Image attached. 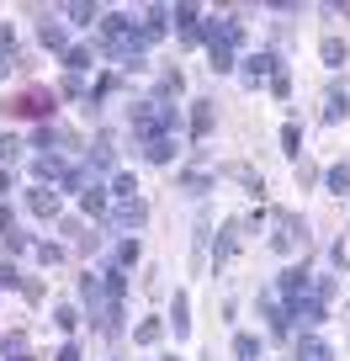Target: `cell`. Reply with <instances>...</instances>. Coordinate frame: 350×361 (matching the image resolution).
Returning <instances> with one entry per match:
<instances>
[{"label": "cell", "mask_w": 350, "mask_h": 361, "mask_svg": "<svg viewBox=\"0 0 350 361\" xmlns=\"http://www.w3.org/2000/svg\"><path fill=\"white\" fill-rule=\"evenodd\" d=\"M133 261H138V244L123 240V244H117V266H133Z\"/></svg>", "instance_id": "cell-23"}, {"label": "cell", "mask_w": 350, "mask_h": 361, "mask_svg": "<svg viewBox=\"0 0 350 361\" xmlns=\"http://www.w3.org/2000/svg\"><path fill=\"white\" fill-rule=\"evenodd\" d=\"M297 143H303V133H297V122H287V128H282V149H287V154H303Z\"/></svg>", "instance_id": "cell-18"}, {"label": "cell", "mask_w": 350, "mask_h": 361, "mask_svg": "<svg viewBox=\"0 0 350 361\" xmlns=\"http://www.w3.org/2000/svg\"><path fill=\"white\" fill-rule=\"evenodd\" d=\"M260 75H282V59H276V54H249L245 59V80L255 85Z\"/></svg>", "instance_id": "cell-6"}, {"label": "cell", "mask_w": 350, "mask_h": 361, "mask_svg": "<svg viewBox=\"0 0 350 361\" xmlns=\"http://www.w3.org/2000/svg\"><path fill=\"white\" fill-rule=\"evenodd\" d=\"M234 351H239V361H255V356H260V340H255V335H239Z\"/></svg>", "instance_id": "cell-16"}, {"label": "cell", "mask_w": 350, "mask_h": 361, "mask_svg": "<svg viewBox=\"0 0 350 361\" xmlns=\"http://www.w3.org/2000/svg\"><path fill=\"white\" fill-rule=\"evenodd\" d=\"M181 186H186V191H197V197H202V191H207V186H212V180H207V176H197V170H191V176H186Z\"/></svg>", "instance_id": "cell-24"}, {"label": "cell", "mask_w": 350, "mask_h": 361, "mask_svg": "<svg viewBox=\"0 0 350 361\" xmlns=\"http://www.w3.org/2000/svg\"><path fill=\"white\" fill-rule=\"evenodd\" d=\"M133 340H138V345H154V340H160V319H144V324H138V335H133Z\"/></svg>", "instance_id": "cell-19"}, {"label": "cell", "mask_w": 350, "mask_h": 361, "mask_svg": "<svg viewBox=\"0 0 350 361\" xmlns=\"http://www.w3.org/2000/svg\"><path fill=\"white\" fill-rule=\"evenodd\" d=\"M117 223H123V229H138V223H144V202L138 197H117Z\"/></svg>", "instance_id": "cell-7"}, {"label": "cell", "mask_w": 350, "mask_h": 361, "mask_svg": "<svg viewBox=\"0 0 350 361\" xmlns=\"http://www.w3.org/2000/svg\"><path fill=\"white\" fill-rule=\"evenodd\" d=\"M5 48H11V27H0V64H5Z\"/></svg>", "instance_id": "cell-26"}, {"label": "cell", "mask_w": 350, "mask_h": 361, "mask_svg": "<svg viewBox=\"0 0 350 361\" xmlns=\"http://www.w3.org/2000/svg\"><path fill=\"white\" fill-rule=\"evenodd\" d=\"M27 207L48 218V213H59V191H32V197H27Z\"/></svg>", "instance_id": "cell-9"}, {"label": "cell", "mask_w": 350, "mask_h": 361, "mask_svg": "<svg viewBox=\"0 0 350 361\" xmlns=\"http://www.w3.org/2000/svg\"><path fill=\"white\" fill-rule=\"evenodd\" d=\"M80 202H85V213H96V218H106V191H101V186H90V191H80Z\"/></svg>", "instance_id": "cell-11"}, {"label": "cell", "mask_w": 350, "mask_h": 361, "mask_svg": "<svg viewBox=\"0 0 350 361\" xmlns=\"http://www.w3.org/2000/svg\"><path fill=\"white\" fill-rule=\"evenodd\" d=\"M59 361H80V351H75V345H64V351H59Z\"/></svg>", "instance_id": "cell-27"}, {"label": "cell", "mask_w": 350, "mask_h": 361, "mask_svg": "<svg viewBox=\"0 0 350 361\" xmlns=\"http://www.w3.org/2000/svg\"><path fill=\"white\" fill-rule=\"evenodd\" d=\"M297 361H334V356H329V345H318V340H303V345H297Z\"/></svg>", "instance_id": "cell-12"}, {"label": "cell", "mask_w": 350, "mask_h": 361, "mask_svg": "<svg viewBox=\"0 0 350 361\" xmlns=\"http://www.w3.org/2000/svg\"><path fill=\"white\" fill-rule=\"evenodd\" d=\"M5 112H16V117H48L53 112V91H21V96L5 101Z\"/></svg>", "instance_id": "cell-4"}, {"label": "cell", "mask_w": 350, "mask_h": 361, "mask_svg": "<svg viewBox=\"0 0 350 361\" xmlns=\"http://www.w3.org/2000/svg\"><path fill=\"white\" fill-rule=\"evenodd\" d=\"M165 361H175V356H165Z\"/></svg>", "instance_id": "cell-28"}, {"label": "cell", "mask_w": 350, "mask_h": 361, "mask_svg": "<svg viewBox=\"0 0 350 361\" xmlns=\"http://www.w3.org/2000/svg\"><path fill=\"white\" fill-rule=\"evenodd\" d=\"M170 128H175V112H170L160 96H149V101H138V106H133V133H138L144 143L170 139Z\"/></svg>", "instance_id": "cell-2"}, {"label": "cell", "mask_w": 350, "mask_h": 361, "mask_svg": "<svg viewBox=\"0 0 350 361\" xmlns=\"http://www.w3.org/2000/svg\"><path fill=\"white\" fill-rule=\"evenodd\" d=\"M101 32H106V48H112V54H117L127 69H144V59H138V54H144V43H149L144 27H133L127 16H106Z\"/></svg>", "instance_id": "cell-1"}, {"label": "cell", "mask_w": 350, "mask_h": 361, "mask_svg": "<svg viewBox=\"0 0 350 361\" xmlns=\"http://www.w3.org/2000/svg\"><path fill=\"white\" fill-rule=\"evenodd\" d=\"M170 319H175V335L191 329V319H186V292H175V314H170Z\"/></svg>", "instance_id": "cell-20"}, {"label": "cell", "mask_w": 350, "mask_h": 361, "mask_svg": "<svg viewBox=\"0 0 350 361\" xmlns=\"http://www.w3.org/2000/svg\"><path fill=\"white\" fill-rule=\"evenodd\" d=\"M276 298H308V271H303V266H287V271H282V287H276Z\"/></svg>", "instance_id": "cell-5"}, {"label": "cell", "mask_w": 350, "mask_h": 361, "mask_svg": "<svg viewBox=\"0 0 350 361\" xmlns=\"http://www.w3.org/2000/svg\"><path fill=\"white\" fill-rule=\"evenodd\" d=\"M170 16H175V27H181V32H191V38H197V5H175Z\"/></svg>", "instance_id": "cell-13"}, {"label": "cell", "mask_w": 350, "mask_h": 361, "mask_svg": "<svg viewBox=\"0 0 350 361\" xmlns=\"http://www.w3.org/2000/svg\"><path fill=\"white\" fill-rule=\"evenodd\" d=\"M38 261H42V266H59L64 250H59V244H38Z\"/></svg>", "instance_id": "cell-22"}, {"label": "cell", "mask_w": 350, "mask_h": 361, "mask_svg": "<svg viewBox=\"0 0 350 361\" xmlns=\"http://www.w3.org/2000/svg\"><path fill=\"white\" fill-rule=\"evenodd\" d=\"M212 133V101H197V112H191V139H207Z\"/></svg>", "instance_id": "cell-8"}, {"label": "cell", "mask_w": 350, "mask_h": 361, "mask_svg": "<svg viewBox=\"0 0 350 361\" xmlns=\"http://www.w3.org/2000/svg\"><path fill=\"white\" fill-rule=\"evenodd\" d=\"M32 170H38L42 180H59V176H69V165H64V160H53V154H42V160L32 165Z\"/></svg>", "instance_id": "cell-10"}, {"label": "cell", "mask_w": 350, "mask_h": 361, "mask_svg": "<svg viewBox=\"0 0 350 361\" xmlns=\"http://www.w3.org/2000/svg\"><path fill=\"white\" fill-rule=\"evenodd\" d=\"M239 38H245L239 21H212V27H207V54H212V69H218V75L234 69V43Z\"/></svg>", "instance_id": "cell-3"}, {"label": "cell", "mask_w": 350, "mask_h": 361, "mask_svg": "<svg viewBox=\"0 0 350 361\" xmlns=\"http://www.w3.org/2000/svg\"><path fill=\"white\" fill-rule=\"evenodd\" d=\"M324 180H329V191H350V165H334Z\"/></svg>", "instance_id": "cell-17"}, {"label": "cell", "mask_w": 350, "mask_h": 361, "mask_svg": "<svg viewBox=\"0 0 350 361\" xmlns=\"http://www.w3.org/2000/svg\"><path fill=\"white\" fill-rule=\"evenodd\" d=\"M324 64H329V69L345 64V43H340V38H324Z\"/></svg>", "instance_id": "cell-14"}, {"label": "cell", "mask_w": 350, "mask_h": 361, "mask_svg": "<svg viewBox=\"0 0 350 361\" xmlns=\"http://www.w3.org/2000/svg\"><path fill=\"white\" fill-rule=\"evenodd\" d=\"M64 59H69V69H75V75H80V69H90V54H85V48H69Z\"/></svg>", "instance_id": "cell-21"}, {"label": "cell", "mask_w": 350, "mask_h": 361, "mask_svg": "<svg viewBox=\"0 0 350 361\" xmlns=\"http://www.w3.org/2000/svg\"><path fill=\"white\" fill-rule=\"evenodd\" d=\"M53 319H59V329H75V324H80V314H75V308H59Z\"/></svg>", "instance_id": "cell-25"}, {"label": "cell", "mask_w": 350, "mask_h": 361, "mask_svg": "<svg viewBox=\"0 0 350 361\" xmlns=\"http://www.w3.org/2000/svg\"><path fill=\"white\" fill-rule=\"evenodd\" d=\"M64 43H69V32L53 27V21H42V48H64Z\"/></svg>", "instance_id": "cell-15"}]
</instances>
